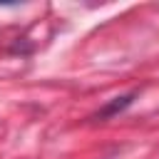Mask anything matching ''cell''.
Returning a JSON list of instances; mask_svg holds the SVG:
<instances>
[{"mask_svg": "<svg viewBox=\"0 0 159 159\" xmlns=\"http://www.w3.org/2000/svg\"><path fill=\"white\" fill-rule=\"evenodd\" d=\"M132 99H134V92H132V94H124V97H114V102H109V104H107L97 117H102V119H104V117H112V114L122 112L124 107H129V104H132Z\"/></svg>", "mask_w": 159, "mask_h": 159, "instance_id": "6da1fadb", "label": "cell"}]
</instances>
